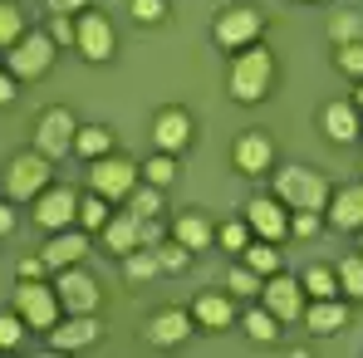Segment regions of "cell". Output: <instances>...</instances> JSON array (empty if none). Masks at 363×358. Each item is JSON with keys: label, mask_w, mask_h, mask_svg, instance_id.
<instances>
[{"label": "cell", "mask_w": 363, "mask_h": 358, "mask_svg": "<svg viewBox=\"0 0 363 358\" xmlns=\"http://www.w3.org/2000/svg\"><path fill=\"white\" fill-rule=\"evenodd\" d=\"M319 231H324V211H290V236L314 240Z\"/></svg>", "instance_id": "40"}, {"label": "cell", "mask_w": 363, "mask_h": 358, "mask_svg": "<svg viewBox=\"0 0 363 358\" xmlns=\"http://www.w3.org/2000/svg\"><path fill=\"white\" fill-rule=\"evenodd\" d=\"M60 60V45L50 40V30H25V40H15L10 50H5V69L20 79V84H35V79H45L50 69Z\"/></svg>", "instance_id": "4"}, {"label": "cell", "mask_w": 363, "mask_h": 358, "mask_svg": "<svg viewBox=\"0 0 363 358\" xmlns=\"http://www.w3.org/2000/svg\"><path fill=\"white\" fill-rule=\"evenodd\" d=\"M74 25H79V40H74V50H79L84 60H89V64L113 60V50H118V35H113L108 15H99V10H79V15H74Z\"/></svg>", "instance_id": "11"}, {"label": "cell", "mask_w": 363, "mask_h": 358, "mask_svg": "<svg viewBox=\"0 0 363 358\" xmlns=\"http://www.w3.org/2000/svg\"><path fill=\"white\" fill-rule=\"evenodd\" d=\"M319 128H324V138L329 142H359L363 138V113L354 99H334V104H324V113H319Z\"/></svg>", "instance_id": "19"}, {"label": "cell", "mask_w": 363, "mask_h": 358, "mask_svg": "<svg viewBox=\"0 0 363 358\" xmlns=\"http://www.w3.org/2000/svg\"><path fill=\"white\" fill-rule=\"evenodd\" d=\"M245 226H250V236L280 245V240L290 236V206L280 196H250L245 201Z\"/></svg>", "instance_id": "14"}, {"label": "cell", "mask_w": 363, "mask_h": 358, "mask_svg": "<svg viewBox=\"0 0 363 358\" xmlns=\"http://www.w3.org/2000/svg\"><path fill=\"white\" fill-rule=\"evenodd\" d=\"M55 290H60L64 314H99V304H104V290H99V280H94L84 265H69V270H60Z\"/></svg>", "instance_id": "12"}, {"label": "cell", "mask_w": 363, "mask_h": 358, "mask_svg": "<svg viewBox=\"0 0 363 358\" xmlns=\"http://www.w3.org/2000/svg\"><path fill=\"white\" fill-rule=\"evenodd\" d=\"M152 250H157V265H162V270H186V265H191V250H186L182 240H167V245H152Z\"/></svg>", "instance_id": "41"}, {"label": "cell", "mask_w": 363, "mask_h": 358, "mask_svg": "<svg viewBox=\"0 0 363 358\" xmlns=\"http://www.w3.org/2000/svg\"><path fill=\"white\" fill-rule=\"evenodd\" d=\"M191 138H196V123H191V113L182 104H167V108L152 113V142H157V152H177L182 157L191 147Z\"/></svg>", "instance_id": "13"}, {"label": "cell", "mask_w": 363, "mask_h": 358, "mask_svg": "<svg viewBox=\"0 0 363 358\" xmlns=\"http://www.w3.org/2000/svg\"><path fill=\"white\" fill-rule=\"evenodd\" d=\"M304 5H309V0H304Z\"/></svg>", "instance_id": "50"}, {"label": "cell", "mask_w": 363, "mask_h": 358, "mask_svg": "<svg viewBox=\"0 0 363 358\" xmlns=\"http://www.w3.org/2000/svg\"><path fill=\"white\" fill-rule=\"evenodd\" d=\"M334 64H339L344 74H354V79H363V40H349V45H334Z\"/></svg>", "instance_id": "37"}, {"label": "cell", "mask_w": 363, "mask_h": 358, "mask_svg": "<svg viewBox=\"0 0 363 358\" xmlns=\"http://www.w3.org/2000/svg\"><path fill=\"white\" fill-rule=\"evenodd\" d=\"M30 216L40 231H64V226H79V191L64 186V181H50L35 201H30Z\"/></svg>", "instance_id": "9"}, {"label": "cell", "mask_w": 363, "mask_h": 358, "mask_svg": "<svg viewBox=\"0 0 363 358\" xmlns=\"http://www.w3.org/2000/svg\"><path fill=\"white\" fill-rule=\"evenodd\" d=\"M329 40H334V45L363 40V15H359V10H339V15H329Z\"/></svg>", "instance_id": "35"}, {"label": "cell", "mask_w": 363, "mask_h": 358, "mask_svg": "<svg viewBox=\"0 0 363 358\" xmlns=\"http://www.w3.org/2000/svg\"><path fill=\"white\" fill-rule=\"evenodd\" d=\"M300 285H304V295L309 299H329V295H339V275L329 270V265H309L300 275Z\"/></svg>", "instance_id": "33"}, {"label": "cell", "mask_w": 363, "mask_h": 358, "mask_svg": "<svg viewBox=\"0 0 363 358\" xmlns=\"http://www.w3.org/2000/svg\"><path fill=\"white\" fill-rule=\"evenodd\" d=\"M260 285H265V280H260V275H255L250 265H236V270L226 275V290H231L236 299H250V295H260Z\"/></svg>", "instance_id": "36"}, {"label": "cell", "mask_w": 363, "mask_h": 358, "mask_svg": "<svg viewBox=\"0 0 363 358\" xmlns=\"http://www.w3.org/2000/svg\"><path fill=\"white\" fill-rule=\"evenodd\" d=\"M104 152H113V128H104V123H79V133H74V157L94 162V157H104Z\"/></svg>", "instance_id": "25"}, {"label": "cell", "mask_w": 363, "mask_h": 358, "mask_svg": "<svg viewBox=\"0 0 363 358\" xmlns=\"http://www.w3.org/2000/svg\"><path fill=\"white\" fill-rule=\"evenodd\" d=\"M265 10L260 5H226V10H216V20H211V40L221 45V50H245V45H255L260 35H265Z\"/></svg>", "instance_id": "5"}, {"label": "cell", "mask_w": 363, "mask_h": 358, "mask_svg": "<svg viewBox=\"0 0 363 358\" xmlns=\"http://www.w3.org/2000/svg\"><path fill=\"white\" fill-rule=\"evenodd\" d=\"M15 94H20V79L0 64V108H10V104H15Z\"/></svg>", "instance_id": "45"}, {"label": "cell", "mask_w": 363, "mask_h": 358, "mask_svg": "<svg viewBox=\"0 0 363 358\" xmlns=\"http://www.w3.org/2000/svg\"><path fill=\"white\" fill-rule=\"evenodd\" d=\"M191 324H196V329H206V334L231 329V324H236V304H231V295L201 290V295L191 299Z\"/></svg>", "instance_id": "22"}, {"label": "cell", "mask_w": 363, "mask_h": 358, "mask_svg": "<svg viewBox=\"0 0 363 358\" xmlns=\"http://www.w3.org/2000/svg\"><path fill=\"white\" fill-rule=\"evenodd\" d=\"M275 55L255 40V45H245L231 55V74H226V89H231V99L236 104H260V99H270V89H275Z\"/></svg>", "instance_id": "1"}, {"label": "cell", "mask_w": 363, "mask_h": 358, "mask_svg": "<svg viewBox=\"0 0 363 358\" xmlns=\"http://www.w3.org/2000/svg\"><path fill=\"white\" fill-rule=\"evenodd\" d=\"M138 181H143V167H138L133 157L104 152V157L89 162V191H99V196H108V201H128Z\"/></svg>", "instance_id": "6"}, {"label": "cell", "mask_w": 363, "mask_h": 358, "mask_svg": "<svg viewBox=\"0 0 363 358\" xmlns=\"http://www.w3.org/2000/svg\"><path fill=\"white\" fill-rule=\"evenodd\" d=\"M74 133H79V118L64 108V104H50L40 118H35V147L50 157V162H64L74 152Z\"/></svg>", "instance_id": "8"}, {"label": "cell", "mask_w": 363, "mask_h": 358, "mask_svg": "<svg viewBox=\"0 0 363 358\" xmlns=\"http://www.w3.org/2000/svg\"><path fill=\"white\" fill-rule=\"evenodd\" d=\"M324 226H334V231H363V181H349V186L329 191Z\"/></svg>", "instance_id": "18"}, {"label": "cell", "mask_w": 363, "mask_h": 358, "mask_svg": "<svg viewBox=\"0 0 363 358\" xmlns=\"http://www.w3.org/2000/svg\"><path fill=\"white\" fill-rule=\"evenodd\" d=\"M30 329H55L60 324V314H64V304H60V290L55 285H45V280H20L15 285V304H10Z\"/></svg>", "instance_id": "7"}, {"label": "cell", "mask_w": 363, "mask_h": 358, "mask_svg": "<svg viewBox=\"0 0 363 358\" xmlns=\"http://www.w3.org/2000/svg\"><path fill=\"white\" fill-rule=\"evenodd\" d=\"M94 245H89V231L84 226H64V231H50V240H45V260H50V270H69V265H79L84 255H89Z\"/></svg>", "instance_id": "20"}, {"label": "cell", "mask_w": 363, "mask_h": 358, "mask_svg": "<svg viewBox=\"0 0 363 358\" xmlns=\"http://www.w3.org/2000/svg\"><path fill=\"white\" fill-rule=\"evenodd\" d=\"M99 240H104V250L108 255H128V250H138L143 245V216H133V211H113L108 221H104V231H99Z\"/></svg>", "instance_id": "23"}, {"label": "cell", "mask_w": 363, "mask_h": 358, "mask_svg": "<svg viewBox=\"0 0 363 358\" xmlns=\"http://www.w3.org/2000/svg\"><path fill=\"white\" fill-rule=\"evenodd\" d=\"M231 162L241 177H260V172H275V142L260 133V128H245L231 147Z\"/></svg>", "instance_id": "15"}, {"label": "cell", "mask_w": 363, "mask_h": 358, "mask_svg": "<svg viewBox=\"0 0 363 358\" xmlns=\"http://www.w3.org/2000/svg\"><path fill=\"white\" fill-rule=\"evenodd\" d=\"M329 177L319 167H280L275 172V196L290 206V211H324L329 206Z\"/></svg>", "instance_id": "3"}, {"label": "cell", "mask_w": 363, "mask_h": 358, "mask_svg": "<svg viewBox=\"0 0 363 358\" xmlns=\"http://www.w3.org/2000/svg\"><path fill=\"white\" fill-rule=\"evenodd\" d=\"M128 211H133V216H143V221L162 216V186H152V181H138V186H133V196H128Z\"/></svg>", "instance_id": "29"}, {"label": "cell", "mask_w": 363, "mask_h": 358, "mask_svg": "<svg viewBox=\"0 0 363 358\" xmlns=\"http://www.w3.org/2000/svg\"><path fill=\"white\" fill-rule=\"evenodd\" d=\"M172 240H182V245L196 255V250H206V245L216 240V226H211L201 211H182L177 221H172Z\"/></svg>", "instance_id": "24"}, {"label": "cell", "mask_w": 363, "mask_h": 358, "mask_svg": "<svg viewBox=\"0 0 363 358\" xmlns=\"http://www.w3.org/2000/svg\"><path fill=\"white\" fill-rule=\"evenodd\" d=\"M304 285L295 275H285V270H275V275H265V285H260V304L280 319V324H300L304 314Z\"/></svg>", "instance_id": "10"}, {"label": "cell", "mask_w": 363, "mask_h": 358, "mask_svg": "<svg viewBox=\"0 0 363 358\" xmlns=\"http://www.w3.org/2000/svg\"><path fill=\"white\" fill-rule=\"evenodd\" d=\"M99 339H104V324H99V314H64L60 324L50 329V349H60V354L89 349V344H99Z\"/></svg>", "instance_id": "17"}, {"label": "cell", "mask_w": 363, "mask_h": 358, "mask_svg": "<svg viewBox=\"0 0 363 358\" xmlns=\"http://www.w3.org/2000/svg\"><path fill=\"white\" fill-rule=\"evenodd\" d=\"M186 334H191V309H182V304L152 309V314H147V329H143V339L157 344V349H177Z\"/></svg>", "instance_id": "16"}, {"label": "cell", "mask_w": 363, "mask_h": 358, "mask_svg": "<svg viewBox=\"0 0 363 358\" xmlns=\"http://www.w3.org/2000/svg\"><path fill=\"white\" fill-rule=\"evenodd\" d=\"M50 181H55V162H50L40 147H30V152H15V157L5 162V177H0V186H5V196H10L15 206H20V201L30 206V201H35V196H40Z\"/></svg>", "instance_id": "2"}, {"label": "cell", "mask_w": 363, "mask_h": 358, "mask_svg": "<svg viewBox=\"0 0 363 358\" xmlns=\"http://www.w3.org/2000/svg\"><path fill=\"white\" fill-rule=\"evenodd\" d=\"M45 270H50V260H45V255H20L15 280H45Z\"/></svg>", "instance_id": "44"}, {"label": "cell", "mask_w": 363, "mask_h": 358, "mask_svg": "<svg viewBox=\"0 0 363 358\" xmlns=\"http://www.w3.org/2000/svg\"><path fill=\"white\" fill-rule=\"evenodd\" d=\"M334 275H339V295L363 299V250H354V255H344Z\"/></svg>", "instance_id": "32"}, {"label": "cell", "mask_w": 363, "mask_h": 358, "mask_svg": "<svg viewBox=\"0 0 363 358\" xmlns=\"http://www.w3.org/2000/svg\"><path fill=\"white\" fill-rule=\"evenodd\" d=\"M216 236H221V245H226V250H245V240H250V226H245V216H241V221H226Z\"/></svg>", "instance_id": "43"}, {"label": "cell", "mask_w": 363, "mask_h": 358, "mask_svg": "<svg viewBox=\"0 0 363 358\" xmlns=\"http://www.w3.org/2000/svg\"><path fill=\"white\" fill-rule=\"evenodd\" d=\"M300 324L309 329V334H314V339H329V334L349 329V309L339 304V295H329V299H304Z\"/></svg>", "instance_id": "21"}, {"label": "cell", "mask_w": 363, "mask_h": 358, "mask_svg": "<svg viewBox=\"0 0 363 358\" xmlns=\"http://www.w3.org/2000/svg\"><path fill=\"white\" fill-rule=\"evenodd\" d=\"M10 231H15V201L5 196L0 201V236H10Z\"/></svg>", "instance_id": "46"}, {"label": "cell", "mask_w": 363, "mask_h": 358, "mask_svg": "<svg viewBox=\"0 0 363 358\" xmlns=\"http://www.w3.org/2000/svg\"><path fill=\"white\" fill-rule=\"evenodd\" d=\"M241 324H245V334H250L255 344H280V319H275L265 304H260V309H245Z\"/></svg>", "instance_id": "27"}, {"label": "cell", "mask_w": 363, "mask_h": 358, "mask_svg": "<svg viewBox=\"0 0 363 358\" xmlns=\"http://www.w3.org/2000/svg\"><path fill=\"white\" fill-rule=\"evenodd\" d=\"M162 265H157V250L152 245H138V250H128L123 255V275L133 280V285H143V280H152Z\"/></svg>", "instance_id": "28"}, {"label": "cell", "mask_w": 363, "mask_h": 358, "mask_svg": "<svg viewBox=\"0 0 363 358\" xmlns=\"http://www.w3.org/2000/svg\"><path fill=\"white\" fill-rule=\"evenodd\" d=\"M128 15L138 25H162L167 20V0H128Z\"/></svg>", "instance_id": "39"}, {"label": "cell", "mask_w": 363, "mask_h": 358, "mask_svg": "<svg viewBox=\"0 0 363 358\" xmlns=\"http://www.w3.org/2000/svg\"><path fill=\"white\" fill-rule=\"evenodd\" d=\"M359 250H363V231H359Z\"/></svg>", "instance_id": "49"}, {"label": "cell", "mask_w": 363, "mask_h": 358, "mask_svg": "<svg viewBox=\"0 0 363 358\" xmlns=\"http://www.w3.org/2000/svg\"><path fill=\"white\" fill-rule=\"evenodd\" d=\"M108 206H113L108 196H99V191H84V196H79V226H84V231H104V221L113 216Z\"/></svg>", "instance_id": "30"}, {"label": "cell", "mask_w": 363, "mask_h": 358, "mask_svg": "<svg viewBox=\"0 0 363 358\" xmlns=\"http://www.w3.org/2000/svg\"><path fill=\"white\" fill-rule=\"evenodd\" d=\"M25 329H30V324H25L15 309H5V314H0V349H20V344H25Z\"/></svg>", "instance_id": "38"}, {"label": "cell", "mask_w": 363, "mask_h": 358, "mask_svg": "<svg viewBox=\"0 0 363 358\" xmlns=\"http://www.w3.org/2000/svg\"><path fill=\"white\" fill-rule=\"evenodd\" d=\"M241 265H250V270H255L260 280H265V275H275V270H285V265H280V250H275V240H260V236L245 240Z\"/></svg>", "instance_id": "26"}, {"label": "cell", "mask_w": 363, "mask_h": 358, "mask_svg": "<svg viewBox=\"0 0 363 358\" xmlns=\"http://www.w3.org/2000/svg\"><path fill=\"white\" fill-rule=\"evenodd\" d=\"M354 104H359V113H363V79H359V89H354Z\"/></svg>", "instance_id": "48"}, {"label": "cell", "mask_w": 363, "mask_h": 358, "mask_svg": "<svg viewBox=\"0 0 363 358\" xmlns=\"http://www.w3.org/2000/svg\"><path fill=\"white\" fill-rule=\"evenodd\" d=\"M50 40H55L60 50H69V45L79 40V25H74V15H55V20H50Z\"/></svg>", "instance_id": "42"}, {"label": "cell", "mask_w": 363, "mask_h": 358, "mask_svg": "<svg viewBox=\"0 0 363 358\" xmlns=\"http://www.w3.org/2000/svg\"><path fill=\"white\" fill-rule=\"evenodd\" d=\"M50 10L55 15H79V10H89V0H50Z\"/></svg>", "instance_id": "47"}, {"label": "cell", "mask_w": 363, "mask_h": 358, "mask_svg": "<svg viewBox=\"0 0 363 358\" xmlns=\"http://www.w3.org/2000/svg\"><path fill=\"white\" fill-rule=\"evenodd\" d=\"M182 172L177 152H152L147 162H143V181H152V186H167V181Z\"/></svg>", "instance_id": "34"}, {"label": "cell", "mask_w": 363, "mask_h": 358, "mask_svg": "<svg viewBox=\"0 0 363 358\" xmlns=\"http://www.w3.org/2000/svg\"><path fill=\"white\" fill-rule=\"evenodd\" d=\"M25 30H30V25H25V10H20L15 0H0V55H5L15 40H25Z\"/></svg>", "instance_id": "31"}]
</instances>
